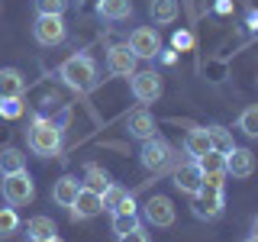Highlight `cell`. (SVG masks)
Returning <instances> with one entry per match:
<instances>
[{"label":"cell","instance_id":"1","mask_svg":"<svg viewBox=\"0 0 258 242\" xmlns=\"http://www.w3.org/2000/svg\"><path fill=\"white\" fill-rule=\"evenodd\" d=\"M226 174H204V184L200 191L194 194V204H190V213L197 220H220L223 210H226Z\"/></svg>","mask_w":258,"mask_h":242},{"label":"cell","instance_id":"2","mask_svg":"<svg viewBox=\"0 0 258 242\" xmlns=\"http://www.w3.org/2000/svg\"><path fill=\"white\" fill-rule=\"evenodd\" d=\"M58 78L71 87V91L84 94V91H91L97 84V62L87 52H75L58 65Z\"/></svg>","mask_w":258,"mask_h":242},{"label":"cell","instance_id":"3","mask_svg":"<svg viewBox=\"0 0 258 242\" xmlns=\"http://www.w3.org/2000/svg\"><path fill=\"white\" fill-rule=\"evenodd\" d=\"M61 136H64L61 123L39 116V119H32V126H29V133H26V145H29L32 155L52 158V155H58V149H61Z\"/></svg>","mask_w":258,"mask_h":242},{"label":"cell","instance_id":"4","mask_svg":"<svg viewBox=\"0 0 258 242\" xmlns=\"http://www.w3.org/2000/svg\"><path fill=\"white\" fill-rule=\"evenodd\" d=\"M0 194H4V200L10 207H26L36 197V181H32V174L26 168L23 171H10L0 177Z\"/></svg>","mask_w":258,"mask_h":242},{"label":"cell","instance_id":"5","mask_svg":"<svg viewBox=\"0 0 258 242\" xmlns=\"http://www.w3.org/2000/svg\"><path fill=\"white\" fill-rule=\"evenodd\" d=\"M32 39L39 45L52 48V45H61L68 39V26H64L61 16H52V13H39L36 23H32Z\"/></svg>","mask_w":258,"mask_h":242},{"label":"cell","instance_id":"6","mask_svg":"<svg viewBox=\"0 0 258 242\" xmlns=\"http://www.w3.org/2000/svg\"><path fill=\"white\" fill-rule=\"evenodd\" d=\"M126 45H129V52H133L139 62H152V58H158V52H161V39H158V32L152 26H136L133 32H129Z\"/></svg>","mask_w":258,"mask_h":242},{"label":"cell","instance_id":"7","mask_svg":"<svg viewBox=\"0 0 258 242\" xmlns=\"http://www.w3.org/2000/svg\"><path fill=\"white\" fill-rule=\"evenodd\" d=\"M139 161L149 171H165L168 165H171V145H168L165 139H158V136H152V139H145L142 142V149H139Z\"/></svg>","mask_w":258,"mask_h":242},{"label":"cell","instance_id":"8","mask_svg":"<svg viewBox=\"0 0 258 242\" xmlns=\"http://www.w3.org/2000/svg\"><path fill=\"white\" fill-rule=\"evenodd\" d=\"M129 91L139 103H155L161 97V75L158 71H136L129 78Z\"/></svg>","mask_w":258,"mask_h":242},{"label":"cell","instance_id":"9","mask_svg":"<svg viewBox=\"0 0 258 242\" xmlns=\"http://www.w3.org/2000/svg\"><path fill=\"white\" fill-rule=\"evenodd\" d=\"M142 216H145L152 226H158V229H168V226H174V216H177V213H174V204L165 197V194H155V197L145 200Z\"/></svg>","mask_w":258,"mask_h":242},{"label":"cell","instance_id":"10","mask_svg":"<svg viewBox=\"0 0 258 242\" xmlns=\"http://www.w3.org/2000/svg\"><path fill=\"white\" fill-rule=\"evenodd\" d=\"M71 220L81 223V220H94L97 213H103V194L100 191H91V188H81V194L75 197V204L68 207Z\"/></svg>","mask_w":258,"mask_h":242},{"label":"cell","instance_id":"11","mask_svg":"<svg viewBox=\"0 0 258 242\" xmlns=\"http://www.w3.org/2000/svg\"><path fill=\"white\" fill-rule=\"evenodd\" d=\"M136 55L129 52V45H113L107 52V71L113 78H133L136 75Z\"/></svg>","mask_w":258,"mask_h":242},{"label":"cell","instance_id":"12","mask_svg":"<svg viewBox=\"0 0 258 242\" xmlns=\"http://www.w3.org/2000/svg\"><path fill=\"white\" fill-rule=\"evenodd\" d=\"M200 184H204V171H200V165L194 158L174 168V188L181 194H190V197H194V194L200 191Z\"/></svg>","mask_w":258,"mask_h":242},{"label":"cell","instance_id":"13","mask_svg":"<svg viewBox=\"0 0 258 242\" xmlns=\"http://www.w3.org/2000/svg\"><path fill=\"white\" fill-rule=\"evenodd\" d=\"M226 174H232V177H239V181H245V177H252L255 174V155L248 149H232L229 155H226Z\"/></svg>","mask_w":258,"mask_h":242},{"label":"cell","instance_id":"14","mask_svg":"<svg viewBox=\"0 0 258 242\" xmlns=\"http://www.w3.org/2000/svg\"><path fill=\"white\" fill-rule=\"evenodd\" d=\"M126 129H129V136H133V139L145 142V139H152V136H155L158 123H155V116H152L149 110H133V113H129V119H126Z\"/></svg>","mask_w":258,"mask_h":242},{"label":"cell","instance_id":"15","mask_svg":"<svg viewBox=\"0 0 258 242\" xmlns=\"http://www.w3.org/2000/svg\"><path fill=\"white\" fill-rule=\"evenodd\" d=\"M81 188H84V184H81L75 174H64V177H58V181H55V188H52V200H55L58 207L68 210L71 204H75V197L81 194Z\"/></svg>","mask_w":258,"mask_h":242},{"label":"cell","instance_id":"16","mask_svg":"<svg viewBox=\"0 0 258 242\" xmlns=\"http://www.w3.org/2000/svg\"><path fill=\"white\" fill-rule=\"evenodd\" d=\"M94 10H97L100 20L119 23V20H129V16H133V0H97Z\"/></svg>","mask_w":258,"mask_h":242},{"label":"cell","instance_id":"17","mask_svg":"<svg viewBox=\"0 0 258 242\" xmlns=\"http://www.w3.org/2000/svg\"><path fill=\"white\" fill-rule=\"evenodd\" d=\"M26 94V78L20 68H0V100Z\"/></svg>","mask_w":258,"mask_h":242},{"label":"cell","instance_id":"18","mask_svg":"<svg viewBox=\"0 0 258 242\" xmlns=\"http://www.w3.org/2000/svg\"><path fill=\"white\" fill-rule=\"evenodd\" d=\"M26 236H29V242H45V239L58 236V226H55L52 216L36 213V216H32V220L26 223Z\"/></svg>","mask_w":258,"mask_h":242},{"label":"cell","instance_id":"19","mask_svg":"<svg viewBox=\"0 0 258 242\" xmlns=\"http://www.w3.org/2000/svg\"><path fill=\"white\" fill-rule=\"evenodd\" d=\"M184 152L197 161V158H204L207 152H210V136H207V126H194L187 136H184Z\"/></svg>","mask_w":258,"mask_h":242},{"label":"cell","instance_id":"20","mask_svg":"<svg viewBox=\"0 0 258 242\" xmlns=\"http://www.w3.org/2000/svg\"><path fill=\"white\" fill-rule=\"evenodd\" d=\"M177 13H181L177 0H152V4H149V16L158 23V26H168V23H174Z\"/></svg>","mask_w":258,"mask_h":242},{"label":"cell","instance_id":"21","mask_svg":"<svg viewBox=\"0 0 258 242\" xmlns=\"http://www.w3.org/2000/svg\"><path fill=\"white\" fill-rule=\"evenodd\" d=\"M207 136H210V149L213 152H223V155H229L232 149H236V142H232V133L226 126H207Z\"/></svg>","mask_w":258,"mask_h":242},{"label":"cell","instance_id":"22","mask_svg":"<svg viewBox=\"0 0 258 242\" xmlns=\"http://www.w3.org/2000/svg\"><path fill=\"white\" fill-rule=\"evenodd\" d=\"M23 168H26V155H23L20 149H13V145H7V149H0V174L23 171Z\"/></svg>","mask_w":258,"mask_h":242},{"label":"cell","instance_id":"23","mask_svg":"<svg viewBox=\"0 0 258 242\" xmlns=\"http://www.w3.org/2000/svg\"><path fill=\"white\" fill-rule=\"evenodd\" d=\"M113 232L116 236H123V232H129V229H136L139 226V210H113Z\"/></svg>","mask_w":258,"mask_h":242},{"label":"cell","instance_id":"24","mask_svg":"<svg viewBox=\"0 0 258 242\" xmlns=\"http://www.w3.org/2000/svg\"><path fill=\"white\" fill-rule=\"evenodd\" d=\"M81 181H84V188H91V191H107L110 188V174L103 171L100 165H87L84 168V177H81Z\"/></svg>","mask_w":258,"mask_h":242},{"label":"cell","instance_id":"25","mask_svg":"<svg viewBox=\"0 0 258 242\" xmlns=\"http://www.w3.org/2000/svg\"><path fill=\"white\" fill-rule=\"evenodd\" d=\"M20 229V213H16V207H0V239H10L13 232Z\"/></svg>","mask_w":258,"mask_h":242},{"label":"cell","instance_id":"26","mask_svg":"<svg viewBox=\"0 0 258 242\" xmlns=\"http://www.w3.org/2000/svg\"><path fill=\"white\" fill-rule=\"evenodd\" d=\"M197 165H200V171H204V174H226V155H223V152L210 149L204 158H197Z\"/></svg>","mask_w":258,"mask_h":242},{"label":"cell","instance_id":"27","mask_svg":"<svg viewBox=\"0 0 258 242\" xmlns=\"http://www.w3.org/2000/svg\"><path fill=\"white\" fill-rule=\"evenodd\" d=\"M239 129L248 139H258V103H252V107H245L239 113Z\"/></svg>","mask_w":258,"mask_h":242},{"label":"cell","instance_id":"28","mask_svg":"<svg viewBox=\"0 0 258 242\" xmlns=\"http://www.w3.org/2000/svg\"><path fill=\"white\" fill-rule=\"evenodd\" d=\"M126 197H129V191H126V188H119V184H113V181H110V188L103 191V210H110V213H113V210H116L119 204H123Z\"/></svg>","mask_w":258,"mask_h":242},{"label":"cell","instance_id":"29","mask_svg":"<svg viewBox=\"0 0 258 242\" xmlns=\"http://www.w3.org/2000/svg\"><path fill=\"white\" fill-rule=\"evenodd\" d=\"M36 10H39V13L61 16L64 10H68V0H36Z\"/></svg>","mask_w":258,"mask_h":242},{"label":"cell","instance_id":"30","mask_svg":"<svg viewBox=\"0 0 258 242\" xmlns=\"http://www.w3.org/2000/svg\"><path fill=\"white\" fill-rule=\"evenodd\" d=\"M23 97H7V100L4 103H0V116H7V119H16V116H20V113H23Z\"/></svg>","mask_w":258,"mask_h":242},{"label":"cell","instance_id":"31","mask_svg":"<svg viewBox=\"0 0 258 242\" xmlns=\"http://www.w3.org/2000/svg\"><path fill=\"white\" fill-rule=\"evenodd\" d=\"M116 242H152V236L145 232V226L139 223L136 229H129V232H123V236H116Z\"/></svg>","mask_w":258,"mask_h":242},{"label":"cell","instance_id":"32","mask_svg":"<svg viewBox=\"0 0 258 242\" xmlns=\"http://www.w3.org/2000/svg\"><path fill=\"white\" fill-rule=\"evenodd\" d=\"M171 45H174V48H190V45H194V36H190V32H184V29H181V32H174Z\"/></svg>","mask_w":258,"mask_h":242},{"label":"cell","instance_id":"33","mask_svg":"<svg viewBox=\"0 0 258 242\" xmlns=\"http://www.w3.org/2000/svg\"><path fill=\"white\" fill-rule=\"evenodd\" d=\"M158 58L165 62V65H171V62H174V52H168V48H161V52H158Z\"/></svg>","mask_w":258,"mask_h":242},{"label":"cell","instance_id":"34","mask_svg":"<svg viewBox=\"0 0 258 242\" xmlns=\"http://www.w3.org/2000/svg\"><path fill=\"white\" fill-rule=\"evenodd\" d=\"M248 26H252V29L258 32V10H252V13H248Z\"/></svg>","mask_w":258,"mask_h":242},{"label":"cell","instance_id":"35","mask_svg":"<svg viewBox=\"0 0 258 242\" xmlns=\"http://www.w3.org/2000/svg\"><path fill=\"white\" fill-rule=\"evenodd\" d=\"M216 10H220V13H229L232 4H229V0H220V4H216Z\"/></svg>","mask_w":258,"mask_h":242},{"label":"cell","instance_id":"36","mask_svg":"<svg viewBox=\"0 0 258 242\" xmlns=\"http://www.w3.org/2000/svg\"><path fill=\"white\" fill-rule=\"evenodd\" d=\"M252 239L258 242V216H255V220H252Z\"/></svg>","mask_w":258,"mask_h":242},{"label":"cell","instance_id":"37","mask_svg":"<svg viewBox=\"0 0 258 242\" xmlns=\"http://www.w3.org/2000/svg\"><path fill=\"white\" fill-rule=\"evenodd\" d=\"M45 242H64V239L61 236H52V239H45Z\"/></svg>","mask_w":258,"mask_h":242},{"label":"cell","instance_id":"38","mask_svg":"<svg viewBox=\"0 0 258 242\" xmlns=\"http://www.w3.org/2000/svg\"><path fill=\"white\" fill-rule=\"evenodd\" d=\"M81 4H91V0H78V7H81ZM94 4H97V0H94Z\"/></svg>","mask_w":258,"mask_h":242},{"label":"cell","instance_id":"39","mask_svg":"<svg viewBox=\"0 0 258 242\" xmlns=\"http://www.w3.org/2000/svg\"><path fill=\"white\" fill-rule=\"evenodd\" d=\"M245 242H255V239H245Z\"/></svg>","mask_w":258,"mask_h":242}]
</instances>
